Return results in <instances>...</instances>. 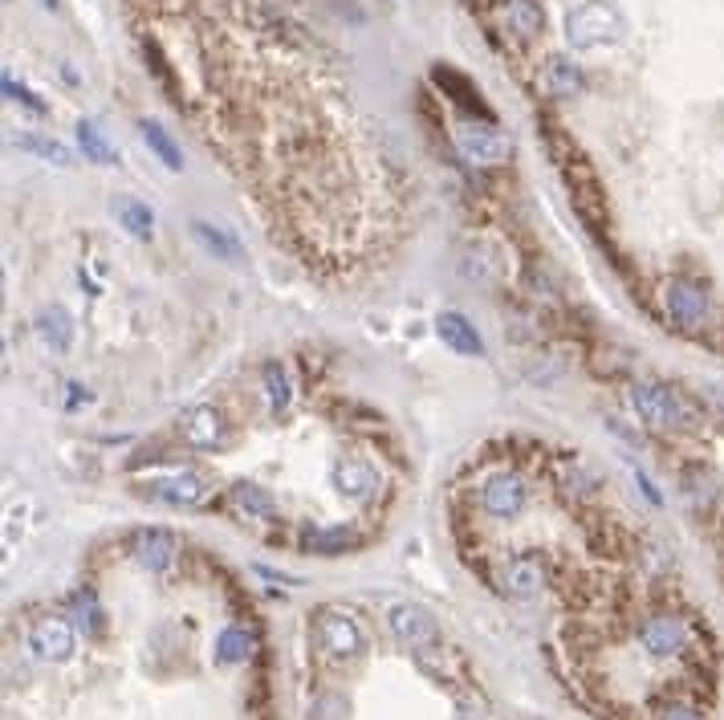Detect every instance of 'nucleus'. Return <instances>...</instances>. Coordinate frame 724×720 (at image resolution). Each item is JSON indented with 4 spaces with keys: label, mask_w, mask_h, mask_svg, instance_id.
Here are the masks:
<instances>
[{
    "label": "nucleus",
    "mask_w": 724,
    "mask_h": 720,
    "mask_svg": "<svg viewBox=\"0 0 724 720\" xmlns=\"http://www.w3.org/2000/svg\"><path fill=\"white\" fill-rule=\"evenodd\" d=\"M643 647L651 651V655H676L684 643H688V627H684V619H676V615H655V619H647V627H643Z\"/></svg>",
    "instance_id": "obj_1"
},
{
    "label": "nucleus",
    "mask_w": 724,
    "mask_h": 720,
    "mask_svg": "<svg viewBox=\"0 0 724 720\" xmlns=\"http://www.w3.org/2000/svg\"><path fill=\"white\" fill-rule=\"evenodd\" d=\"M33 647H37L41 655H49V659H66V655L74 651V635H70L66 623H41V627L33 631Z\"/></svg>",
    "instance_id": "obj_2"
},
{
    "label": "nucleus",
    "mask_w": 724,
    "mask_h": 720,
    "mask_svg": "<svg viewBox=\"0 0 724 720\" xmlns=\"http://www.w3.org/2000/svg\"><path fill=\"white\" fill-rule=\"evenodd\" d=\"M318 635H322L326 651H358V647H362V635L354 631V623H350V619H334V615H326V619L318 623Z\"/></svg>",
    "instance_id": "obj_3"
},
{
    "label": "nucleus",
    "mask_w": 724,
    "mask_h": 720,
    "mask_svg": "<svg viewBox=\"0 0 724 720\" xmlns=\"http://www.w3.org/2000/svg\"><path fill=\"white\" fill-rule=\"evenodd\" d=\"M440 338H444L452 350H460V354H480V338H476V330H472L460 314H444V318H440Z\"/></svg>",
    "instance_id": "obj_4"
},
{
    "label": "nucleus",
    "mask_w": 724,
    "mask_h": 720,
    "mask_svg": "<svg viewBox=\"0 0 724 720\" xmlns=\"http://www.w3.org/2000/svg\"><path fill=\"white\" fill-rule=\"evenodd\" d=\"M395 627H399L403 639H415V643L436 639V627H432L424 615H419V611H395Z\"/></svg>",
    "instance_id": "obj_5"
},
{
    "label": "nucleus",
    "mask_w": 724,
    "mask_h": 720,
    "mask_svg": "<svg viewBox=\"0 0 724 720\" xmlns=\"http://www.w3.org/2000/svg\"><path fill=\"white\" fill-rule=\"evenodd\" d=\"M118 216H123V224H127L135 236H151L155 216H151V208H147V204H139V200H123V204H118Z\"/></svg>",
    "instance_id": "obj_6"
},
{
    "label": "nucleus",
    "mask_w": 724,
    "mask_h": 720,
    "mask_svg": "<svg viewBox=\"0 0 724 720\" xmlns=\"http://www.w3.org/2000/svg\"><path fill=\"white\" fill-rule=\"evenodd\" d=\"M143 135H147V143H151V147L163 155V163H167L171 171H179V167H184V163H179V151L171 147V139H167V135H163L155 123H147V127H143Z\"/></svg>",
    "instance_id": "obj_7"
},
{
    "label": "nucleus",
    "mask_w": 724,
    "mask_h": 720,
    "mask_svg": "<svg viewBox=\"0 0 724 720\" xmlns=\"http://www.w3.org/2000/svg\"><path fill=\"white\" fill-rule=\"evenodd\" d=\"M196 236L204 240L208 249H216L220 257H236V240H232V236H224V232H208V224H196Z\"/></svg>",
    "instance_id": "obj_8"
},
{
    "label": "nucleus",
    "mask_w": 724,
    "mask_h": 720,
    "mask_svg": "<svg viewBox=\"0 0 724 720\" xmlns=\"http://www.w3.org/2000/svg\"><path fill=\"white\" fill-rule=\"evenodd\" d=\"M78 143H82L94 159H110V147L102 143V135H98V127H94V123H82V127H78Z\"/></svg>",
    "instance_id": "obj_9"
},
{
    "label": "nucleus",
    "mask_w": 724,
    "mask_h": 720,
    "mask_svg": "<svg viewBox=\"0 0 724 720\" xmlns=\"http://www.w3.org/2000/svg\"><path fill=\"white\" fill-rule=\"evenodd\" d=\"M659 720H704L700 716V708H692V704H668L659 712Z\"/></svg>",
    "instance_id": "obj_10"
}]
</instances>
